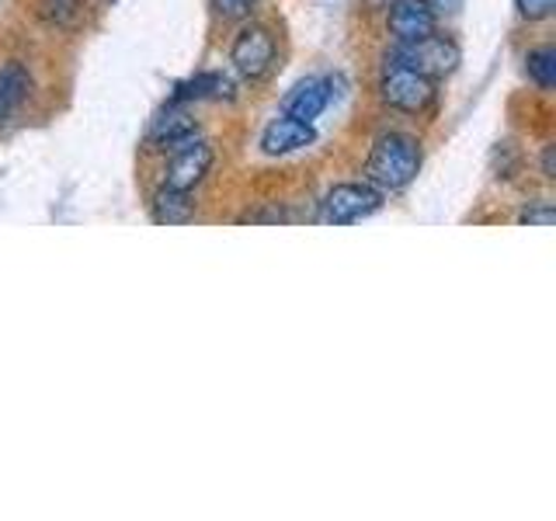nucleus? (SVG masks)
<instances>
[{
	"mask_svg": "<svg viewBox=\"0 0 556 521\" xmlns=\"http://www.w3.org/2000/svg\"><path fill=\"white\" fill-rule=\"evenodd\" d=\"M417 170H421V147L407 132L379 136L369 150V161H365V178L379 191L407 188L417 178Z\"/></svg>",
	"mask_w": 556,
	"mask_h": 521,
	"instance_id": "1",
	"label": "nucleus"
},
{
	"mask_svg": "<svg viewBox=\"0 0 556 521\" xmlns=\"http://www.w3.org/2000/svg\"><path fill=\"white\" fill-rule=\"evenodd\" d=\"M379 94L396 112L421 115L431 109V101H434V80L417 74V69H410V66H404L400 60L387 56V69H382V80H379Z\"/></svg>",
	"mask_w": 556,
	"mask_h": 521,
	"instance_id": "2",
	"label": "nucleus"
},
{
	"mask_svg": "<svg viewBox=\"0 0 556 521\" xmlns=\"http://www.w3.org/2000/svg\"><path fill=\"white\" fill-rule=\"evenodd\" d=\"M390 60H400L404 66L417 69V74L439 80V77L456 74L463 52H459L456 42L445 39V35L431 31V35H425V39H417V42H400V49L390 52Z\"/></svg>",
	"mask_w": 556,
	"mask_h": 521,
	"instance_id": "3",
	"label": "nucleus"
},
{
	"mask_svg": "<svg viewBox=\"0 0 556 521\" xmlns=\"http://www.w3.org/2000/svg\"><path fill=\"white\" fill-rule=\"evenodd\" d=\"M382 208V191L372 185H338L330 188L320 202V219L330 226H348L358 219H369Z\"/></svg>",
	"mask_w": 556,
	"mask_h": 521,
	"instance_id": "4",
	"label": "nucleus"
},
{
	"mask_svg": "<svg viewBox=\"0 0 556 521\" xmlns=\"http://www.w3.org/2000/svg\"><path fill=\"white\" fill-rule=\"evenodd\" d=\"M275 56H278V49H275L271 31L261 28V25H248V28H243L237 39H233V49H230V63L248 80L268 77L271 66H275Z\"/></svg>",
	"mask_w": 556,
	"mask_h": 521,
	"instance_id": "5",
	"label": "nucleus"
},
{
	"mask_svg": "<svg viewBox=\"0 0 556 521\" xmlns=\"http://www.w3.org/2000/svg\"><path fill=\"white\" fill-rule=\"evenodd\" d=\"M208 167H213V147L205 143V139H188V143L174 147L170 150V161H167V174H164V185L170 188H181V191H191L195 188Z\"/></svg>",
	"mask_w": 556,
	"mask_h": 521,
	"instance_id": "6",
	"label": "nucleus"
},
{
	"mask_svg": "<svg viewBox=\"0 0 556 521\" xmlns=\"http://www.w3.org/2000/svg\"><path fill=\"white\" fill-rule=\"evenodd\" d=\"M313 139H317L313 122L282 115V118H271L268 126H265V132H261V150H265L268 156H286V153H295V150L309 147Z\"/></svg>",
	"mask_w": 556,
	"mask_h": 521,
	"instance_id": "7",
	"label": "nucleus"
},
{
	"mask_svg": "<svg viewBox=\"0 0 556 521\" xmlns=\"http://www.w3.org/2000/svg\"><path fill=\"white\" fill-rule=\"evenodd\" d=\"M390 31L396 35V42H417L425 35L434 31V8L428 0H393L390 4Z\"/></svg>",
	"mask_w": 556,
	"mask_h": 521,
	"instance_id": "8",
	"label": "nucleus"
},
{
	"mask_svg": "<svg viewBox=\"0 0 556 521\" xmlns=\"http://www.w3.org/2000/svg\"><path fill=\"white\" fill-rule=\"evenodd\" d=\"M195 136H199V126H195V118H191V112L185 109V104L170 101L167 109L153 118V126L147 132V143L161 147V150H174V147L188 143V139H195Z\"/></svg>",
	"mask_w": 556,
	"mask_h": 521,
	"instance_id": "9",
	"label": "nucleus"
},
{
	"mask_svg": "<svg viewBox=\"0 0 556 521\" xmlns=\"http://www.w3.org/2000/svg\"><path fill=\"white\" fill-rule=\"evenodd\" d=\"M330 87H334V84H330L327 77H306V80H300L286 94L282 112L292 115V118L313 122L330 104V98H334V91H330Z\"/></svg>",
	"mask_w": 556,
	"mask_h": 521,
	"instance_id": "10",
	"label": "nucleus"
},
{
	"mask_svg": "<svg viewBox=\"0 0 556 521\" xmlns=\"http://www.w3.org/2000/svg\"><path fill=\"white\" fill-rule=\"evenodd\" d=\"M223 98H233V80L226 74H199L174 87L170 101L188 104V101H223Z\"/></svg>",
	"mask_w": 556,
	"mask_h": 521,
	"instance_id": "11",
	"label": "nucleus"
},
{
	"mask_svg": "<svg viewBox=\"0 0 556 521\" xmlns=\"http://www.w3.org/2000/svg\"><path fill=\"white\" fill-rule=\"evenodd\" d=\"M195 216V202H191V191H181V188H170L164 185L156 191L153 199V223L161 226H181Z\"/></svg>",
	"mask_w": 556,
	"mask_h": 521,
	"instance_id": "12",
	"label": "nucleus"
},
{
	"mask_svg": "<svg viewBox=\"0 0 556 521\" xmlns=\"http://www.w3.org/2000/svg\"><path fill=\"white\" fill-rule=\"evenodd\" d=\"M28 74H25V66H17V63H8V66H0V118H8L17 104H22L28 98Z\"/></svg>",
	"mask_w": 556,
	"mask_h": 521,
	"instance_id": "13",
	"label": "nucleus"
},
{
	"mask_svg": "<svg viewBox=\"0 0 556 521\" xmlns=\"http://www.w3.org/2000/svg\"><path fill=\"white\" fill-rule=\"evenodd\" d=\"M526 69L532 84L539 87V91H553L556 87V49L553 46H539L532 49L526 56Z\"/></svg>",
	"mask_w": 556,
	"mask_h": 521,
	"instance_id": "14",
	"label": "nucleus"
},
{
	"mask_svg": "<svg viewBox=\"0 0 556 521\" xmlns=\"http://www.w3.org/2000/svg\"><path fill=\"white\" fill-rule=\"evenodd\" d=\"M515 8L526 22H546V17L556 11V0H515Z\"/></svg>",
	"mask_w": 556,
	"mask_h": 521,
	"instance_id": "15",
	"label": "nucleus"
},
{
	"mask_svg": "<svg viewBox=\"0 0 556 521\" xmlns=\"http://www.w3.org/2000/svg\"><path fill=\"white\" fill-rule=\"evenodd\" d=\"M219 17H226V22H240V17H248L251 8H254V0H213Z\"/></svg>",
	"mask_w": 556,
	"mask_h": 521,
	"instance_id": "16",
	"label": "nucleus"
},
{
	"mask_svg": "<svg viewBox=\"0 0 556 521\" xmlns=\"http://www.w3.org/2000/svg\"><path fill=\"white\" fill-rule=\"evenodd\" d=\"M42 4H46V11L52 14V17H56V22H70V17H74L84 4H87V0H42Z\"/></svg>",
	"mask_w": 556,
	"mask_h": 521,
	"instance_id": "17",
	"label": "nucleus"
},
{
	"mask_svg": "<svg viewBox=\"0 0 556 521\" xmlns=\"http://www.w3.org/2000/svg\"><path fill=\"white\" fill-rule=\"evenodd\" d=\"M556 219V213H553V205L549 202H543V205H529L526 213L518 216V223H526V226H549Z\"/></svg>",
	"mask_w": 556,
	"mask_h": 521,
	"instance_id": "18",
	"label": "nucleus"
},
{
	"mask_svg": "<svg viewBox=\"0 0 556 521\" xmlns=\"http://www.w3.org/2000/svg\"><path fill=\"white\" fill-rule=\"evenodd\" d=\"M543 174L546 178H556V147H546L543 153Z\"/></svg>",
	"mask_w": 556,
	"mask_h": 521,
	"instance_id": "19",
	"label": "nucleus"
}]
</instances>
